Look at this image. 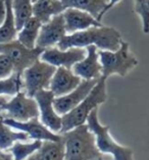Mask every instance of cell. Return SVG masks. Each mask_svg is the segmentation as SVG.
I'll return each instance as SVG.
<instances>
[{"label": "cell", "mask_w": 149, "mask_h": 160, "mask_svg": "<svg viewBox=\"0 0 149 160\" xmlns=\"http://www.w3.org/2000/svg\"><path fill=\"white\" fill-rule=\"evenodd\" d=\"M44 49L35 47L27 48L17 39L8 43L0 44V53H3L9 58L14 66V72L22 73L27 68L40 59V55Z\"/></svg>", "instance_id": "8"}, {"label": "cell", "mask_w": 149, "mask_h": 160, "mask_svg": "<svg viewBox=\"0 0 149 160\" xmlns=\"http://www.w3.org/2000/svg\"><path fill=\"white\" fill-rule=\"evenodd\" d=\"M121 0H108V2H107V4H106V6L104 7V9L102 10V12L100 13V15H99V18H98V21L99 22H101V19H102V18H103V15L107 12L108 10H110L111 8L115 5H116L117 3L119 2H121Z\"/></svg>", "instance_id": "28"}, {"label": "cell", "mask_w": 149, "mask_h": 160, "mask_svg": "<svg viewBox=\"0 0 149 160\" xmlns=\"http://www.w3.org/2000/svg\"><path fill=\"white\" fill-rule=\"evenodd\" d=\"M98 80H82L79 86L72 92L64 96L55 97L53 100V106L55 111L61 116L74 109L87 97Z\"/></svg>", "instance_id": "13"}, {"label": "cell", "mask_w": 149, "mask_h": 160, "mask_svg": "<svg viewBox=\"0 0 149 160\" xmlns=\"http://www.w3.org/2000/svg\"><path fill=\"white\" fill-rule=\"evenodd\" d=\"M23 90L22 73L13 72V75L0 79V96H14Z\"/></svg>", "instance_id": "25"}, {"label": "cell", "mask_w": 149, "mask_h": 160, "mask_svg": "<svg viewBox=\"0 0 149 160\" xmlns=\"http://www.w3.org/2000/svg\"><path fill=\"white\" fill-rule=\"evenodd\" d=\"M82 82V79L77 76L72 69L65 68H56L52 79L50 81L49 90L55 97L64 96L76 89Z\"/></svg>", "instance_id": "16"}, {"label": "cell", "mask_w": 149, "mask_h": 160, "mask_svg": "<svg viewBox=\"0 0 149 160\" xmlns=\"http://www.w3.org/2000/svg\"><path fill=\"white\" fill-rule=\"evenodd\" d=\"M64 10L60 0H37L33 2V17L45 24L54 15Z\"/></svg>", "instance_id": "17"}, {"label": "cell", "mask_w": 149, "mask_h": 160, "mask_svg": "<svg viewBox=\"0 0 149 160\" xmlns=\"http://www.w3.org/2000/svg\"><path fill=\"white\" fill-rule=\"evenodd\" d=\"M34 160H64V145L60 141H42L40 148L32 155Z\"/></svg>", "instance_id": "19"}, {"label": "cell", "mask_w": 149, "mask_h": 160, "mask_svg": "<svg viewBox=\"0 0 149 160\" xmlns=\"http://www.w3.org/2000/svg\"><path fill=\"white\" fill-rule=\"evenodd\" d=\"M14 72L13 62L5 54L0 53V79H4Z\"/></svg>", "instance_id": "27"}, {"label": "cell", "mask_w": 149, "mask_h": 160, "mask_svg": "<svg viewBox=\"0 0 149 160\" xmlns=\"http://www.w3.org/2000/svg\"><path fill=\"white\" fill-rule=\"evenodd\" d=\"M62 17L64 19L66 34L80 32L91 27L102 26L101 22L97 21L93 15L76 8H65L62 11Z\"/></svg>", "instance_id": "15"}, {"label": "cell", "mask_w": 149, "mask_h": 160, "mask_svg": "<svg viewBox=\"0 0 149 160\" xmlns=\"http://www.w3.org/2000/svg\"><path fill=\"white\" fill-rule=\"evenodd\" d=\"M41 25V22L35 17L30 18L18 31L17 40L23 46H26L27 48H35Z\"/></svg>", "instance_id": "18"}, {"label": "cell", "mask_w": 149, "mask_h": 160, "mask_svg": "<svg viewBox=\"0 0 149 160\" xmlns=\"http://www.w3.org/2000/svg\"><path fill=\"white\" fill-rule=\"evenodd\" d=\"M86 56V48L73 47L69 49H59L58 47H50L43 50L40 59L55 68H72Z\"/></svg>", "instance_id": "10"}, {"label": "cell", "mask_w": 149, "mask_h": 160, "mask_svg": "<svg viewBox=\"0 0 149 160\" xmlns=\"http://www.w3.org/2000/svg\"><path fill=\"white\" fill-rule=\"evenodd\" d=\"M134 11L141 18L143 33L149 34V0H134Z\"/></svg>", "instance_id": "26"}, {"label": "cell", "mask_w": 149, "mask_h": 160, "mask_svg": "<svg viewBox=\"0 0 149 160\" xmlns=\"http://www.w3.org/2000/svg\"><path fill=\"white\" fill-rule=\"evenodd\" d=\"M5 18V1L0 0V26L2 25Z\"/></svg>", "instance_id": "29"}, {"label": "cell", "mask_w": 149, "mask_h": 160, "mask_svg": "<svg viewBox=\"0 0 149 160\" xmlns=\"http://www.w3.org/2000/svg\"><path fill=\"white\" fill-rule=\"evenodd\" d=\"M3 122L14 130L26 132L29 139L38 140V141H60L61 140L60 134H56L50 131L40 122L39 118H35L27 122H17L10 118H3Z\"/></svg>", "instance_id": "12"}, {"label": "cell", "mask_w": 149, "mask_h": 160, "mask_svg": "<svg viewBox=\"0 0 149 160\" xmlns=\"http://www.w3.org/2000/svg\"><path fill=\"white\" fill-rule=\"evenodd\" d=\"M26 160H34V158H33V156H30L29 158H27Z\"/></svg>", "instance_id": "32"}, {"label": "cell", "mask_w": 149, "mask_h": 160, "mask_svg": "<svg viewBox=\"0 0 149 160\" xmlns=\"http://www.w3.org/2000/svg\"><path fill=\"white\" fill-rule=\"evenodd\" d=\"M107 99L106 79L101 77L92 88L87 97L74 109L61 115V130L59 134L68 132L78 126L86 123L89 114Z\"/></svg>", "instance_id": "3"}, {"label": "cell", "mask_w": 149, "mask_h": 160, "mask_svg": "<svg viewBox=\"0 0 149 160\" xmlns=\"http://www.w3.org/2000/svg\"><path fill=\"white\" fill-rule=\"evenodd\" d=\"M66 35L64 19L62 12L52 17L48 22L41 25L40 32L38 35L36 47L47 49L55 47Z\"/></svg>", "instance_id": "11"}, {"label": "cell", "mask_w": 149, "mask_h": 160, "mask_svg": "<svg viewBox=\"0 0 149 160\" xmlns=\"http://www.w3.org/2000/svg\"><path fill=\"white\" fill-rule=\"evenodd\" d=\"M86 123L95 136L96 146L100 153L112 155L113 160H134V152L129 147L121 146L113 140L109 126H102L98 118V108L89 114Z\"/></svg>", "instance_id": "5"}, {"label": "cell", "mask_w": 149, "mask_h": 160, "mask_svg": "<svg viewBox=\"0 0 149 160\" xmlns=\"http://www.w3.org/2000/svg\"><path fill=\"white\" fill-rule=\"evenodd\" d=\"M2 100L3 98L1 96H0V116H1V113H2V109H1V105H2Z\"/></svg>", "instance_id": "31"}, {"label": "cell", "mask_w": 149, "mask_h": 160, "mask_svg": "<svg viewBox=\"0 0 149 160\" xmlns=\"http://www.w3.org/2000/svg\"><path fill=\"white\" fill-rule=\"evenodd\" d=\"M121 41V34L116 28L102 25L100 27H91L73 34H66L56 47L59 49L86 48L87 46L94 45L98 50L116 51L120 48Z\"/></svg>", "instance_id": "1"}, {"label": "cell", "mask_w": 149, "mask_h": 160, "mask_svg": "<svg viewBox=\"0 0 149 160\" xmlns=\"http://www.w3.org/2000/svg\"><path fill=\"white\" fill-rule=\"evenodd\" d=\"M29 137L26 132L14 130L7 126L3 122L2 116H0V149L7 151L9 148L18 141H28Z\"/></svg>", "instance_id": "22"}, {"label": "cell", "mask_w": 149, "mask_h": 160, "mask_svg": "<svg viewBox=\"0 0 149 160\" xmlns=\"http://www.w3.org/2000/svg\"><path fill=\"white\" fill-rule=\"evenodd\" d=\"M55 69V66L41 59H38L27 68L22 72L23 90L26 94L29 97H34V95L41 90L49 89L50 81Z\"/></svg>", "instance_id": "6"}, {"label": "cell", "mask_w": 149, "mask_h": 160, "mask_svg": "<svg viewBox=\"0 0 149 160\" xmlns=\"http://www.w3.org/2000/svg\"><path fill=\"white\" fill-rule=\"evenodd\" d=\"M35 1H37V0H33V2H35Z\"/></svg>", "instance_id": "33"}, {"label": "cell", "mask_w": 149, "mask_h": 160, "mask_svg": "<svg viewBox=\"0 0 149 160\" xmlns=\"http://www.w3.org/2000/svg\"><path fill=\"white\" fill-rule=\"evenodd\" d=\"M55 96L49 89L41 90L34 95L39 109V119L50 131L59 134L61 130V116L55 111L53 100Z\"/></svg>", "instance_id": "9"}, {"label": "cell", "mask_w": 149, "mask_h": 160, "mask_svg": "<svg viewBox=\"0 0 149 160\" xmlns=\"http://www.w3.org/2000/svg\"><path fill=\"white\" fill-rule=\"evenodd\" d=\"M64 160H101L102 153L96 146L95 136L87 123L62 132Z\"/></svg>", "instance_id": "2"}, {"label": "cell", "mask_w": 149, "mask_h": 160, "mask_svg": "<svg viewBox=\"0 0 149 160\" xmlns=\"http://www.w3.org/2000/svg\"><path fill=\"white\" fill-rule=\"evenodd\" d=\"M11 8L18 31L33 17V0H11Z\"/></svg>", "instance_id": "23"}, {"label": "cell", "mask_w": 149, "mask_h": 160, "mask_svg": "<svg viewBox=\"0 0 149 160\" xmlns=\"http://www.w3.org/2000/svg\"><path fill=\"white\" fill-rule=\"evenodd\" d=\"M72 71L82 80H98L102 77L96 46L90 45L86 47V56L73 66Z\"/></svg>", "instance_id": "14"}, {"label": "cell", "mask_w": 149, "mask_h": 160, "mask_svg": "<svg viewBox=\"0 0 149 160\" xmlns=\"http://www.w3.org/2000/svg\"><path fill=\"white\" fill-rule=\"evenodd\" d=\"M42 144V141L34 140L32 143H23L22 141L15 142L7 151L13 156V160H26L32 156Z\"/></svg>", "instance_id": "24"}, {"label": "cell", "mask_w": 149, "mask_h": 160, "mask_svg": "<svg viewBox=\"0 0 149 160\" xmlns=\"http://www.w3.org/2000/svg\"><path fill=\"white\" fill-rule=\"evenodd\" d=\"M0 160H13V156L10 152H6L0 149Z\"/></svg>", "instance_id": "30"}, {"label": "cell", "mask_w": 149, "mask_h": 160, "mask_svg": "<svg viewBox=\"0 0 149 160\" xmlns=\"http://www.w3.org/2000/svg\"><path fill=\"white\" fill-rule=\"evenodd\" d=\"M98 56L102 77L106 80L112 75L126 77L139 63L138 58L131 52L130 44L124 40L116 51L98 50Z\"/></svg>", "instance_id": "4"}, {"label": "cell", "mask_w": 149, "mask_h": 160, "mask_svg": "<svg viewBox=\"0 0 149 160\" xmlns=\"http://www.w3.org/2000/svg\"><path fill=\"white\" fill-rule=\"evenodd\" d=\"M5 1V18L2 25L0 26V44L8 43L17 39L18 28L15 25L14 15L11 8V0Z\"/></svg>", "instance_id": "21"}, {"label": "cell", "mask_w": 149, "mask_h": 160, "mask_svg": "<svg viewBox=\"0 0 149 160\" xmlns=\"http://www.w3.org/2000/svg\"><path fill=\"white\" fill-rule=\"evenodd\" d=\"M64 8H76L93 15L97 21L108 0H60Z\"/></svg>", "instance_id": "20"}, {"label": "cell", "mask_w": 149, "mask_h": 160, "mask_svg": "<svg viewBox=\"0 0 149 160\" xmlns=\"http://www.w3.org/2000/svg\"><path fill=\"white\" fill-rule=\"evenodd\" d=\"M3 118H10L17 122H27L35 118H39V109L34 97H29L22 90L13 96L9 101L4 98L1 105Z\"/></svg>", "instance_id": "7"}]
</instances>
